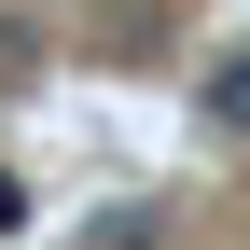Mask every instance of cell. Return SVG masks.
Segmentation results:
<instances>
[{
  "label": "cell",
  "instance_id": "6da1fadb",
  "mask_svg": "<svg viewBox=\"0 0 250 250\" xmlns=\"http://www.w3.org/2000/svg\"><path fill=\"white\" fill-rule=\"evenodd\" d=\"M195 111H208V139H250V42L195 70Z\"/></svg>",
  "mask_w": 250,
  "mask_h": 250
},
{
  "label": "cell",
  "instance_id": "7a4b0ae2",
  "mask_svg": "<svg viewBox=\"0 0 250 250\" xmlns=\"http://www.w3.org/2000/svg\"><path fill=\"white\" fill-rule=\"evenodd\" d=\"M14 223H28V195H14V167H0V236H14Z\"/></svg>",
  "mask_w": 250,
  "mask_h": 250
}]
</instances>
